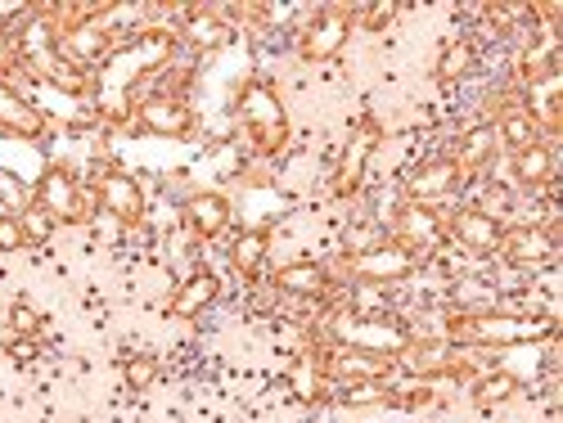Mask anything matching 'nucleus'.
Instances as JSON below:
<instances>
[{
  "instance_id": "c85d7f7f",
  "label": "nucleus",
  "mask_w": 563,
  "mask_h": 423,
  "mask_svg": "<svg viewBox=\"0 0 563 423\" xmlns=\"http://www.w3.org/2000/svg\"><path fill=\"white\" fill-rule=\"evenodd\" d=\"M122 378H127L131 392H149V387L158 383V360L145 356V351H136V356L122 360Z\"/></svg>"
},
{
  "instance_id": "e433bc0d",
  "label": "nucleus",
  "mask_w": 563,
  "mask_h": 423,
  "mask_svg": "<svg viewBox=\"0 0 563 423\" xmlns=\"http://www.w3.org/2000/svg\"><path fill=\"white\" fill-rule=\"evenodd\" d=\"M32 356H37V342H32V338L14 342V360H32Z\"/></svg>"
},
{
  "instance_id": "7c9ffc66",
  "label": "nucleus",
  "mask_w": 563,
  "mask_h": 423,
  "mask_svg": "<svg viewBox=\"0 0 563 423\" xmlns=\"http://www.w3.org/2000/svg\"><path fill=\"white\" fill-rule=\"evenodd\" d=\"M379 243H388L383 239V230L374 221H352L343 230V248H347V257H356V252H370V248H379Z\"/></svg>"
},
{
  "instance_id": "bb28decb",
  "label": "nucleus",
  "mask_w": 563,
  "mask_h": 423,
  "mask_svg": "<svg viewBox=\"0 0 563 423\" xmlns=\"http://www.w3.org/2000/svg\"><path fill=\"white\" fill-rule=\"evenodd\" d=\"M473 68H478V45H473V41H455V45H446V50H442L437 77H442V81H464Z\"/></svg>"
},
{
  "instance_id": "2eb2a0df",
  "label": "nucleus",
  "mask_w": 563,
  "mask_h": 423,
  "mask_svg": "<svg viewBox=\"0 0 563 423\" xmlns=\"http://www.w3.org/2000/svg\"><path fill=\"white\" fill-rule=\"evenodd\" d=\"M0 131L23 135V140H41V135H46V117H41V108H32L5 77H0Z\"/></svg>"
},
{
  "instance_id": "5701e85b",
  "label": "nucleus",
  "mask_w": 563,
  "mask_h": 423,
  "mask_svg": "<svg viewBox=\"0 0 563 423\" xmlns=\"http://www.w3.org/2000/svg\"><path fill=\"white\" fill-rule=\"evenodd\" d=\"M230 36H235V27L221 14H212V9H194L190 23H185V41H190L194 50H221Z\"/></svg>"
},
{
  "instance_id": "b1692460",
  "label": "nucleus",
  "mask_w": 563,
  "mask_h": 423,
  "mask_svg": "<svg viewBox=\"0 0 563 423\" xmlns=\"http://www.w3.org/2000/svg\"><path fill=\"white\" fill-rule=\"evenodd\" d=\"M266 252H271V230H239L235 243H230V266L239 270V275H253L257 266L266 261Z\"/></svg>"
},
{
  "instance_id": "4468645a",
  "label": "nucleus",
  "mask_w": 563,
  "mask_h": 423,
  "mask_svg": "<svg viewBox=\"0 0 563 423\" xmlns=\"http://www.w3.org/2000/svg\"><path fill=\"white\" fill-rule=\"evenodd\" d=\"M460 167L451 158H433V162H419L415 171L406 176V198L410 203H437V198L455 194L460 189Z\"/></svg>"
},
{
  "instance_id": "9d476101",
  "label": "nucleus",
  "mask_w": 563,
  "mask_h": 423,
  "mask_svg": "<svg viewBox=\"0 0 563 423\" xmlns=\"http://www.w3.org/2000/svg\"><path fill=\"white\" fill-rule=\"evenodd\" d=\"M32 203L46 207L55 221H82L86 207H82V189H77V176L68 167H46L37 180V194H32Z\"/></svg>"
},
{
  "instance_id": "393cba45",
  "label": "nucleus",
  "mask_w": 563,
  "mask_h": 423,
  "mask_svg": "<svg viewBox=\"0 0 563 423\" xmlns=\"http://www.w3.org/2000/svg\"><path fill=\"white\" fill-rule=\"evenodd\" d=\"M338 405H347V410H365V405H392L397 401V392H392L388 383H338Z\"/></svg>"
},
{
  "instance_id": "f03ea898",
  "label": "nucleus",
  "mask_w": 563,
  "mask_h": 423,
  "mask_svg": "<svg viewBox=\"0 0 563 423\" xmlns=\"http://www.w3.org/2000/svg\"><path fill=\"white\" fill-rule=\"evenodd\" d=\"M451 333L460 342H478V347H509V342H541L554 338L550 315H500V311H464L451 320Z\"/></svg>"
},
{
  "instance_id": "39448f33",
  "label": "nucleus",
  "mask_w": 563,
  "mask_h": 423,
  "mask_svg": "<svg viewBox=\"0 0 563 423\" xmlns=\"http://www.w3.org/2000/svg\"><path fill=\"white\" fill-rule=\"evenodd\" d=\"M415 266H419L415 252H406L401 243H392V239L379 243V248H370V252L347 257V275H352L356 284H379V288L410 279V275H415Z\"/></svg>"
},
{
  "instance_id": "2f4dec72",
  "label": "nucleus",
  "mask_w": 563,
  "mask_h": 423,
  "mask_svg": "<svg viewBox=\"0 0 563 423\" xmlns=\"http://www.w3.org/2000/svg\"><path fill=\"white\" fill-rule=\"evenodd\" d=\"M28 203H32L28 189H23L19 180L10 176V171H0V212H5V216H19Z\"/></svg>"
},
{
  "instance_id": "a211bd4d",
  "label": "nucleus",
  "mask_w": 563,
  "mask_h": 423,
  "mask_svg": "<svg viewBox=\"0 0 563 423\" xmlns=\"http://www.w3.org/2000/svg\"><path fill=\"white\" fill-rule=\"evenodd\" d=\"M284 297H325L329 293V270L316 261H289V266L275 270L271 279Z\"/></svg>"
},
{
  "instance_id": "9b49d317",
  "label": "nucleus",
  "mask_w": 563,
  "mask_h": 423,
  "mask_svg": "<svg viewBox=\"0 0 563 423\" xmlns=\"http://www.w3.org/2000/svg\"><path fill=\"white\" fill-rule=\"evenodd\" d=\"M446 234H451L464 252H473V257H491V252H500V243H505V225L491 221V216L478 212L473 203L460 207V212L446 221Z\"/></svg>"
},
{
  "instance_id": "6e6552de",
  "label": "nucleus",
  "mask_w": 563,
  "mask_h": 423,
  "mask_svg": "<svg viewBox=\"0 0 563 423\" xmlns=\"http://www.w3.org/2000/svg\"><path fill=\"white\" fill-rule=\"evenodd\" d=\"M392 243H401L406 252H433L446 243V216L428 203H406L397 212V225H392Z\"/></svg>"
},
{
  "instance_id": "f257e3e1",
  "label": "nucleus",
  "mask_w": 563,
  "mask_h": 423,
  "mask_svg": "<svg viewBox=\"0 0 563 423\" xmlns=\"http://www.w3.org/2000/svg\"><path fill=\"white\" fill-rule=\"evenodd\" d=\"M5 32V41H10V50L19 54V63H28L32 72H37L41 81H50V86L59 90H82V68H73V63L64 59V50H59V27L50 23V18H19V23L0 27Z\"/></svg>"
},
{
  "instance_id": "dca6fc26",
  "label": "nucleus",
  "mask_w": 563,
  "mask_h": 423,
  "mask_svg": "<svg viewBox=\"0 0 563 423\" xmlns=\"http://www.w3.org/2000/svg\"><path fill=\"white\" fill-rule=\"evenodd\" d=\"M374 144H379V126H374V122H365L361 131L347 140L343 158H338V176H334V189H338V194H352V189L361 185L365 167H370V158H374Z\"/></svg>"
},
{
  "instance_id": "cd10ccee",
  "label": "nucleus",
  "mask_w": 563,
  "mask_h": 423,
  "mask_svg": "<svg viewBox=\"0 0 563 423\" xmlns=\"http://www.w3.org/2000/svg\"><path fill=\"white\" fill-rule=\"evenodd\" d=\"M478 212H487L491 221H500L505 225V216L514 212L518 207V194H514V185H505V180H487V185H482V194H478Z\"/></svg>"
},
{
  "instance_id": "f3484780",
  "label": "nucleus",
  "mask_w": 563,
  "mask_h": 423,
  "mask_svg": "<svg viewBox=\"0 0 563 423\" xmlns=\"http://www.w3.org/2000/svg\"><path fill=\"white\" fill-rule=\"evenodd\" d=\"M185 225H190L199 239H217V234H226V225H230V198L217 194V189H203V194H194L190 203H185Z\"/></svg>"
},
{
  "instance_id": "f8f14e48",
  "label": "nucleus",
  "mask_w": 563,
  "mask_h": 423,
  "mask_svg": "<svg viewBox=\"0 0 563 423\" xmlns=\"http://www.w3.org/2000/svg\"><path fill=\"white\" fill-rule=\"evenodd\" d=\"M136 117H140V126H145L149 135H163V140H185V135L194 131V108L185 104V99H176V95L140 99Z\"/></svg>"
},
{
  "instance_id": "f704fd0d",
  "label": "nucleus",
  "mask_w": 563,
  "mask_h": 423,
  "mask_svg": "<svg viewBox=\"0 0 563 423\" xmlns=\"http://www.w3.org/2000/svg\"><path fill=\"white\" fill-rule=\"evenodd\" d=\"M19 248H28V234H23L19 216L0 212V252H19Z\"/></svg>"
},
{
  "instance_id": "7ed1b4c3",
  "label": "nucleus",
  "mask_w": 563,
  "mask_h": 423,
  "mask_svg": "<svg viewBox=\"0 0 563 423\" xmlns=\"http://www.w3.org/2000/svg\"><path fill=\"white\" fill-rule=\"evenodd\" d=\"M239 122L248 126V135L257 140L262 153H280L289 144V117H284L275 86H266V81H248L239 90Z\"/></svg>"
},
{
  "instance_id": "ddd939ff",
  "label": "nucleus",
  "mask_w": 563,
  "mask_h": 423,
  "mask_svg": "<svg viewBox=\"0 0 563 423\" xmlns=\"http://www.w3.org/2000/svg\"><path fill=\"white\" fill-rule=\"evenodd\" d=\"M95 198L122 225H136L145 216V189H140V180L131 171H104L100 185H95Z\"/></svg>"
},
{
  "instance_id": "1a4fd4ad",
  "label": "nucleus",
  "mask_w": 563,
  "mask_h": 423,
  "mask_svg": "<svg viewBox=\"0 0 563 423\" xmlns=\"http://www.w3.org/2000/svg\"><path fill=\"white\" fill-rule=\"evenodd\" d=\"M509 266L518 270H536V266H550L559 257V234L550 225H518V230H505V243H500Z\"/></svg>"
},
{
  "instance_id": "72a5a7b5",
  "label": "nucleus",
  "mask_w": 563,
  "mask_h": 423,
  "mask_svg": "<svg viewBox=\"0 0 563 423\" xmlns=\"http://www.w3.org/2000/svg\"><path fill=\"white\" fill-rule=\"evenodd\" d=\"M10 333H14V338H37V333H41V315H37V306L14 302V311H10Z\"/></svg>"
},
{
  "instance_id": "423d86ee",
  "label": "nucleus",
  "mask_w": 563,
  "mask_h": 423,
  "mask_svg": "<svg viewBox=\"0 0 563 423\" xmlns=\"http://www.w3.org/2000/svg\"><path fill=\"white\" fill-rule=\"evenodd\" d=\"M68 14H73V23L59 27V50L73 68H91L109 54V27L95 23V5H77Z\"/></svg>"
},
{
  "instance_id": "412c9836",
  "label": "nucleus",
  "mask_w": 563,
  "mask_h": 423,
  "mask_svg": "<svg viewBox=\"0 0 563 423\" xmlns=\"http://www.w3.org/2000/svg\"><path fill=\"white\" fill-rule=\"evenodd\" d=\"M221 293V279L212 275V270H194L190 279H185L181 288H176L172 297V315H181V320H190V315H199L203 306H212Z\"/></svg>"
},
{
  "instance_id": "473e14b6",
  "label": "nucleus",
  "mask_w": 563,
  "mask_h": 423,
  "mask_svg": "<svg viewBox=\"0 0 563 423\" xmlns=\"http://www.w3.org/2000/svg\"><path fill=\"white\" fill-rule=\"evenodd\" d=\"M320 387H334L325 374H320V365H302L298 374H293V392H298L302 401H316V396H325Z\"/></svg>"
},
{
  "instance_id": "0eeeda50",
  "label": "nucleus",
  "mask_w": 563,
  "mask_h": 423,
  "mask_svg": "<svg viewBox=\"0 0 563 423\" xmlns=\"http://www.w3.org/2000/svg\"><path fill=\"white\" fill-rule=\"evenodd\" d=\"M347 36H352V14H347V9H320L311 23H302L298 54L307 63H325V59H334V54L343 50Z\"/></svg>"
},
{
  "instance_id": "c9c22d12",
  "label": "nucleus",
  "mask_w": 563,
  "mask_h": 423,
  "mask_svg": "<svg viewBox=\"0 0 563 423\" xmlns=\"http://www.w3.org/2000/svg\"><path fill=\"white\" fill-rule=\"evenodd\" d=\"M392 18H397V5H392V0H383V5H365V9H361V23L370 27V32H383V27H388Z\"/></svg>"
},
{
  "instance_id": "a878e982",
  "label": "nucleus",
  "mask_w": 563,
  "mask_h": 423,
  "mask_svg": "<svg viewBox=\"0 0 563 423\" xmlns=\"http://www.w3.org/2000/svg\"><path fill=\"white\" fill-rule=\"evenodd\" d=\"M514 392H518V378L505 374V369H491V374H482L478 383H473V401H478L482 410H491V405H505Z\"/></svg>"
},
{
  "instance_id": "c756f323",
  "label": "nucleus",
  "mask_w": 563,
  "mask_h": 423,
  "mask_svg": "<svg viewBox=\"0 0 563 423\" xmlns=\"http://www.w3.org/2000/svg\"><path fill=\"white\" fill-rule=\"evenodd\" d=\"M19 225H23V234H28V248L32 243H50V234H55V216L46 212V207H37V203H28L19 212Z\"/></svg>"
},
{
  "instance_id": "4be33fe9",
  "label": "nucleus",
  "mask_w": 563,
  "mask_h": 423,
  "mask_svg": "<svg viewBox=\"0 0 563 423\" xmlns=\"http://www.w3.org/2000/svg\"><path fill=\"white\" fill-rule=\"evenodd\" d=\"M514 176H518V185H527V189L554 185V149H550L545 140H536V144H527V149H518V153H514Z\"/></svg>"
},
{
  "instance_id": "aec40b11",
  "label": "nucleus",
  "mask_w": 563,
  "mask_h": 423,
  "mask_svg": "<svg viewBox=\"0 0 563 423\" xmlns=\"http://www.w3.org/2000/svg\"><path fill=\"white\" fill-rule=\"evenodd\" d=\"M545 135V126H541V117H536V108L532 104H514V108H505L500 113V122H496V140L500 144H509V149H527V144H536Z\"/></svg>"
},
{
  "instance_id": "6ab92c4d",
  "label": "nucleus",
  "mask_w": 563,
  "mask_h": 423,
  "mask_svg": "<svg viewBox=\"0 0 563 423\" xmlns=\"http://www.w3.org/2000/svg\"><path fill=\"white\" fill-rule=\"evenodd\" d=\"M500 140H496V126H473V131H464L460 140H455V153L451 162L460 167V176H473V171L491 167V158H496Z\"/></svg>"
},
{
  "instance_id": "20e7f679",
  "label": "nucleus",
  "mask_w": 563,
  "mask_h": 423,
  "mask_svg": "<svg viewBox=\"0 0 563 423\" xmlns=\"http://www.w3.org/2000/svg\"><path fill=\"white\" fill-rule=\"evenodd\" d=\"M397 369V356L392 351H370V347H329V356L320 360V374L329 383H388V374Z\"/></svg>"
}]
</instances>
